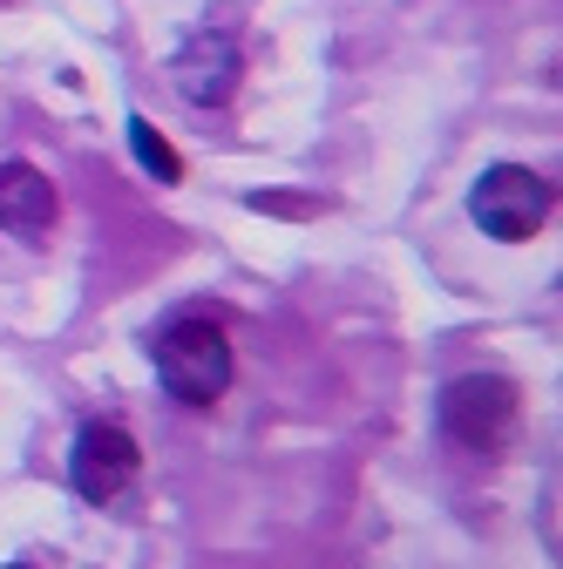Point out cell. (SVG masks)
I'll list each match as a JSON object with an SVG mask.
<instances>
[{
    "instance_id": "obj_1",
    "label": "cell",
    "mask_w": 563,
    "mask_h": 569,
    "mask_svg": "<svg viewBox=\"0 0 563 569\" xmlns=\"http://www.w3.org/2000/svg\"><path fill=\"white\" fill-rule=\"evenodd\" d=\"M150 360H157V380L177 407H218L225 387H231V339L218 319H204V312H177L157 326L150 339Z\"/></svg>"
},
{
    "instance_id": "obj_2",
    "label": "cell",
    "mask_w": 563,
    "mask_h": 569,
    "mask_svg": "<svg viewBox=\"0 0 563 569\" xmlns=\"http://www.w3.org/2000/svg\"><path fill=\"white\" fill-rule=\"evenodd\" d=\"M550 177H536L530 163H496V170H482L475 190H468V218L482 238H496V244H530L543 224H550Z\"/></svg>"
},
{
    "instance_id": "obj_3",
    "label": "cell",
    "mask_w": 563,
    "mask_h": 569,
    "mask_svg": "<svg viewBox=\"0 0 563 569\" xmlns=\"http://www.w3.org/2000/svg\"><path fill=\"white\" fill-rule=\"evenodd\" d=\"M516 427V387L503 373H462L442 393V435L468 455H496Z\"/></svg>"
},
{
    "instance_id": "obj_4",
    "label": "cell",
    "mask_w": 563,
    "mask_h": 569,
    "mask_svg": "<svg viewBox=\"0 0 563 569\" xmlns=\"http://www.w3.org/2000/svg\"><path fill=\"white\" fill-rule=\"evenodd\" d=\"M136 435L122 420H89L76 448H68V488L82 495V502H116V495L136 481Z\"/></svg>"
},
{
    "instance_id": "obj_5",
    "label": "cell",
    "mask_w": 563,
    "mask_h": 569,
    "mask_svg": "<svg viewBox=\"0 0 563 569\" xmlns=\"http://www.w3.org/2000/svg\"><path fill=\"white\" fill-rule=\"evenodd\" d=\"M170 76H177V89H184L197 109H218V102H231V89H238V76H245L238 34H231V28H197V34L177 48Z\"/></svg>"
},
{
    "instance_id": "obj_6",
    "label": "cell",
    "mask_w": 563,
    "mask_h": 569,
    "mask_svg": "<svg viewBox=\"0 0 563 569\" xmlns=\"http://www.w3.org/2000/svg\"><path fill=\"white\" fill-rule=\"evenodd\" d=\"M55 224V183L34 170V163H0V231H14V238H48Z\"/></svg>"
},
{
    "instance_id": "obj_7",
    "label": "cell",
    "mask_w": 563,
    "mask_h": 569,
    "mask_svg": "<svg viewBox=\"0 0 563 569\" xmlns=\"http://www.w3.org/2000/svg\"><path fill=\"white\" fill-rule=\"evenodd\" d=\"M129 150H136V163H144L157 183H184V157L170 150V142H164L144 116H129Z\"/></svg>"
}]
</instances>
